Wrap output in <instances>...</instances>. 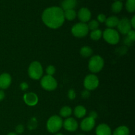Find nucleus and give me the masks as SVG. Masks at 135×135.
Instances as JSON below:
<instances>
[{
    "label": "nucleus",
    "mask_w": 135,
    "mask_h": 135,
    "mask_svg": "<svg viewBox=\"0 0 135 135\" xmlns=\"http://www.w3.org/2000/svg\"><path fill=\"white\" fill-rule=\"evenodd\" d=\"M28 74L30 78L33 80H39L43 75V68L39 61H34L32 62L28 67Z\"/></svg>",
    "instance_id": "nucleus-3"
},
{
    "label": "nucleus",
    "mask_w": 135,
    "mask_h": 135,
    "mask_svg": "<svg viewBox=\"0 0 135 135\" xmlns=\"http://www.w3.org/2000/svg\"><path fill=\"white\" fill-rule=\"evenodd\" d=\"M90 36V38L92 40H100L102 37V31L100 29H96V30H92Z\"/></svg>",
    "instance_id": "nucleus-23"
},
{
    "label": "nucleus",
    "mask_w": 135,
    "mask_h": 135,
    "mask_svg": "<svg viewBox=\"0 0 135 135\" xmlns=\"http://www.w3.org/2000/svg\"><path fill=\"white\" fill-rule=\"evenodd\" d=\"M63 11H64L65 19H67V21H73L76 17V13L74 9H69V10Z\"/></svg>",
    "instance_id": "nucleus-21"
},
{
    "label": "nucleus",
    "mask_w": 135,
    "mask_h": 135,
    "mask_svg": "<svg viewBox=\"0 0 135 135\" xmlns=\"http://www.w3.org/2000/svg\"><path fill=\"white\" fill-rule=\"evenodd\" d=\"M126 9L129 13H133L135 11V0H127L126 2Z\"/></svg>",
    "instance_id": "nucleus-25"
},
{
    "label": "nucleus",
    "mask_w": 135,
    "mask_h": 135,
    "mask_svg": "<svg viewBox=\"0 0 135 135\" xmlns=\"http://www.w3.org/2000/svg\"><path fill=\"white\" fill-rule=\"evenodd\" d=\"M25 104L29 106H34L38 102V97L34 92H28L23 96Z\"/></svg>",
    "instance_id": "nucleus-12"
},
{
    "label": "nucleus",
    "mask_w": 135,
    "mask_h": 135,
    "mask_svg": "<svg viewBox=\"0 0 135 135\" xmlns=\"http://www.w3.org/2000/svg\"><path fill=\"white\" fill-rule=\"evenodd\" d=\"M72 114V109L69 106H64L60 109L59 115L61 117H65L68 118Z\"/></svg>",
    "instance_id": "nucleus-22"
},
{
    "label": "nucleus",
    "mask_w": 135,
    "mask_h": 135,
    "mask_svg": "<svg viewBox=\"0 0 135 135\" xmlns=\"http://www.w3.org/2000/svg\"><path fill=\"white\" fill-rule=\"evenodd\" d=\"M96 135H112L111 128L107 124H100L96 127Z\"/></svg>",
    "instance_id": "nucleus-15"
},
{
    "label": "nucleus",
    "mask_w": 135,
    "mask_h": 135,
    "mask_svg": "<svg viewBox=\"0 0 135 135\" xmlns=\"http://www.w3.org/2000/svg\"><path fill=\"white\" fill-rule=\"evenodd\" d=\"M127 38L129 40H130L132 42H133L135 40V32L134 30H131L127 34Z\"/></svg>",
    "instance_id": "nucleus-28"
},
{
    "label": "nucleus",
    "mask_w": 135,
    "mask_h": 135,
    "mask_svg": "<svg viewBox=\"0 0 135 135\" xmlns=\"http://www.w3.org/2000/svg\"><path fill=\"white\" fill-rule=\"evenodd\" d=\"M76 5V0H63L61 2V9L63 11L74 9Z\"/></svg>",
    "instance_id": "nucleus-17"
},
{
    "label": "nucleus",
    "mask_w": 135,
    "mask_h": 135,
    "mask_svg": "<svg viewBox=\"0 0 135 135\" xmlns=\"http://www.w3.org/2000/svg\"><path fill=\"white\" fill-rule=\"evenodd\" d=\"M79 135H83V134H79Z\"/></svg>",
    "instance_id": "nucleus-40"
},
{
    "label": "nucleus",
    "mask_w": 135,
    "mask_h": 135,
    "mask_svg": "<svg viewBox=\"0 0 135 135\" xmlns=\"http://www.w3.org/2000/svg\"><path fill=\"white\" fill-rule=\"evenodd\" d=\"M81 96L83 98H88L90 96V91L88 90H84L82 92Z\"/></svg>",
    "instance_id": "nucleus-33"
},
{
    "label": "nucleus",
    "mask_w": 135,
    "mask_h": 135,
    "mask_svg": "<svg viewBox=\"0 0 135 135\" xmlns=\"http://www.w3.org/2000/svg\"><path fill=\"white\" fill-rule=\"evenodd\" d=\"M24 130H25L24 126L22 125H21V124L17 125V127H16V129H15L17 134H22V133L24 132Z\"/></svg>",
    "instance_id": "nucleus-30"
},
{
    "label": "nucleus",
    "mask_w": 135,
    "mask_h": 135,
    "mask_svg": "<svg viewBox=\"0 0 135 135\" xmlns=\"http://www.w3.org/2000/svg\"><path fill=\"white\" fill-rule=\"evenodd\" d=\"M63 120L59 115H53L48 119L46 123L47 129L50 133H55L63 127Z\"/></svg>",
    "instance_id": "nucleus-2"
},
{
    "label": "nucleus",
    "mask_w": 135,
    "mask_h": 135,
    "mask_svg": "<svg viewBox=\"0 0 135 135\" xmlns=\"http://www.w3.org/2000/svg\"><path fill=\"white\" fill-rule=\"evenodd\" d=\"M63 127L67 131L74 132L78 129V123L73 117H68L63 122Z\"/></svg>",
    "instance_id": "nucleus-11"
},
{
    "label": "nucleus",
    "mask_w": 135,
    "mask_h": 135,
    "mask_svg": "<svg viewBox=\"0 0 135 135\" xmlns=\"http://www.w3.org/2000/svg\"><path fill=\"white\" fill-rule=\"evenodd\" d=\"M119 21V19L118 18V17H117L116 16H111L106 18L105 23L108 28H113L115 27H117Z\"/></svg>",
    "instance_id": "nucleus-16"
},
{
    "label": "nucleus",
    "mask_w": 135,
    "mask_h": 135,
    "mask_svg": "<svg viewBox=\"0 0 135 135\" xmlns=\"http://www.w3.org/2000/svg\"><path fill=\"white\" fill-rule=\"evenodd\" d=\"M36 127V119L31 120L28 125V129L32 130V129H35Z\"/></svg>",
    "instance_id": "nucleus-32"
},
{
    "label": "nucleus",
    "mask_w": 135,
    "mask_h": 135,
    "mask_svg": "<svg viewBox=\"0 0 135 135\" xmlns=\"http://www.w3.org/2000/svg\"><path fill=\"white\" fill-rule=\"evenodd\" d=\"M78 17L81 22L86 23L90 21L91 18V12L88 8L83 7L78 12Z\"/></svg>",
    "instance_id": "nucleus-13"
},
{
    "label": "nucleus",
    "mask_w": 135,
    "mask_h": 135,
    "mask_svg": "<svg viewBox=\"0 0 135 135\" xmlns=\"http://www.w3.org/2000/svg\"><path fill=\"white\" fill-rule=\"evenodd\" d=\"M104 66V60L100 55H96L91 57L88 62V69L92 73L101 71Z\"/></svg>",
    "instance_id": "nucleus-4"
},
{
    "label": "nucleus",
    "mask_w": 135,
    "mask_h": 135,
    "mask_svg": "<svg viewBox=\"0 0 135 135\" xmlns=\"http://www.w3.org/2000/svg\"><path fill=\"white\" fill-rule=\"evenodd\" d=\"M68 97L70 100H73L76 98V93L73 89H70L68 92Z\"/></svg>",
    "instance_id": "nucleus-29"
},
{
    "label": "nucleus",
    "mask_w": 135,
    "mask_h": 135,
    "mask_svg": "<svg viewBox=\"0 0 135 135\" xmlns=\"http://www.w3.org/2000/svg\"><path fill=\"white\" fill-rule=\"evenodd\" d=\"M95 124H96V121L94 119L90 117H86L80 123V128L83 131H90L94 127Z\"/></svg>",
    "instance_id": "nucleus-10"
},
{
    "label": "nucleus",
    "mask_w": 135,
    "mask_h": 135,
    "mask_svg": "<svg viewBox=\"0 0 135 135\" xmlns=\"http://www.w3.org/2000/svg\"><path fill=\"white\" fill-rule=\"evenodd\" d=\"M102 36L107 43L115 45L119 43L120 40L119 33L113 28H106L102 32Z\"/></svg>",
    "instance_id": "nucleus-5"
},
{
    "label": "nucleus",
    "mask_w": 135,
    "mask_h": 135,
    "mask_svg": "<svg viewBox=\"0 0 135 135\" xmlns=\"http://www.w3.org/2000/svg\"><path fill=\"white\" fill-rule=\"evenodd\" d=\"M99 79L96 75L94 74L88 75L84 80V86L86 90H94L99 86Z\"/></svg>",
    "instance_id": "nucleus-8"
},
{
    "label": "nucleus",
    "mask_w": 135,
    "mask_h": 135,
    "mask_svg": "<svg viewBox=\"0 0 135 135\" xmlns=\"http://www.w3.org/2000/svg\"><path fill=\"white\" fill-rule=\"evenodd\" d=\"M89 117H92V118L96 119L97 118V117H98L97 113H96V112H94V111H92V112H91L90 113Z\"/></svg>",
    "instance_id": "nucleus-35"
},
{
    "label": "nucleus",
    "mask_w": 135,
    "mask_h": 135,
    "mask_svg": "<svg viewBox=\"0 0 135 135\" xmlns=\"http://www.w3.org/2000/svg\"><path fill=\"white\" fill-rule=\"evenodd\" d=\"M106 17H105V15L104 14H100L98 15L97 17V19H98V22H105V20H106Z\"/></svg>",
    "instance_id": "nucleus-31"
},
{
    "label": "nucleus",
    "mask_w": 135,
    "mask_h": 135,
    "mask_svg": "<svg viewBox=\"0 0 135 135\" xmlns=\"http://www.w3.org/2000/svg\"><path fill=\"white\" fill-rule=\"evenodd\" d=\"M130 131L127 127L125 125L119 126L114 131L112 135H129Z\"/></svg>",
    "instance_id": "nucleus-19"
},
{
    "label": "nucleus",
    "mask_w": 135,
    "mask_h": 135,
    "mask_svg": "<svg viewBox=\"0 0 135 135\" xmlns=\"http://www.w3.org/2000/svg\"><path fill=\"white\" fill-rule=\"evenodd\" d=\"M11 76L9 73H4L0 75V88L7 89L11 84Z\"/></svg>",
    "instance_id": "nucleus-14"
},
{
    "label": "nucleus",
    "mask_w": 135,
    "mask_h": 135,
    "mask_svg": "<svg viewBox=\"0 0 135 135\" xmlns=\"http://www.w3.org/2000/svg\"><path fill=\"white\" fill-rule=\"evenodd\" d=\"M74 114L77 118H83L86 114V109L83 105H78L74 109Z\"/></svg>",
    "instance_id": "nucleus-18"
},
{
    "label": "nucleus",
    "mask_w": 135,
    "mask_h": 135,
    "mask_svg": "<svg viewBox=\"0 0 135 135\" xmlns=\"http://www.w3.org/2000/svg\"><path fill=\"white\" fill-rule=\"evenodd\" d=\"M80 54L81 55V56H83V57H89L93 54V51H92V49L89 46H83L80 48Z\"/></svg>",
    "instance_id": "nucleus-20"
},
{
    "label": "nucleus",
    "mask_w": 135,
    "mask_h": 135,
    "mask_svg": "<svg viewBox=\"0 0 135 135\" xmlns=\"http://www.w3.org/2000/svg\"><path fill=\"white\" fill-rule=\"evenodd\" d=\"M41 86L47 91H53L57 87V82L55 78L50 75H46L41 79Z\"/></svg>",
    "instance_id": "nucleus-7"
},
{
    "label": "nucleus",
    "mask_w": 135,
    "mask_h": 135,
    "mask_svg": "<svg viewBox=\"0 0 135 135\" xmlns=\"http://www.w3.org/2000/svg\"><path fill=\"white\" fill-rule=\"evenodd\" d=\"M55 135H63V134H61V133H57V134H55Z\"/></svg>",
    "instance_id": "nucleus-39"
},
{
    "label": "nucleus",
    "mask_w": 135,
    "mask_h": 135,
    "mask_svg": "<svg viewBox=\"0 0 135 135\" xmlns=\"http://www.w3.org/2000/svg\"><path fill=\"white\" fill-rule=\"evenodd\" d=\"M123 3L120 1H115L112 5V10L113 13H118L123 9Z\"/></svg>",
    "instance_id": "nucleus-24"
},
{
    "label": "nucleus",
    "mask_w": 135,
    "mask_h": 135,
    "mask_svg": "<svg viewBox=\"0 0 135 135\" xmlns=\"http://www.w3.org/2000/svg\"><path fill=\"white\" fill-rule=\"evenodd\" d=\"M130 22H131V25L132 28H135V16H133V18H132V19L130 21Z\"/></svg>",
    "instance_id": "nucleus-36"
},
{
    "label": "nucleus",
    "mask_w": 135,
    "mask_h": 135,
    "mask_svg": "<svg viewBox=\"0 0 135 135\" xmlns=\"http://www.w3.org/2000/svg\"><path fill=\"white\" fill-rule=\"evenodd\" d=\"M7 135H18V134L15 133H9V134H7Z\"/></svg>",
    "instance_id": "nucleus-38"
},
{
    "label": "nucleus",
    "mask_w": 135,
    "mask_h": 135,
    "mask_svg": "<svg viewBox=\"0 0 135 135\" xmlns=\"http://www.w3.org/2000/svg\"><path fill=\"white\" fill-rule=\"evenodd\" d=\"M117 27L119 32H121L122 34H124V35H127L132 30L130 20L126 17L119 20Z\"/></svg>",
    "instance_id": "nucleus-9"
},
{
    "label": "nucleus",
    "mask_w": 135,
    "mask_h": 135,
    "mask_svg": "<svg viewBox=\"0 0 135 135\" xmlns=\"http://www.w3.org/2000/svg\"><path fill=\"white\" fill-rule=\"evenodd\" d=\"M4 98H5V92L2 90H0V102L2 101Z\"/></svg>",
    "instance_id": "nucleus-37"
},
{
    "label": "nucleus",
    "mask_w": 135,
    "mask_h": 135,
    "mask_svg": "<svg viewBox=\"0 0 135 135\" xmlns=\"http://www.w3.org/2000/svg\"><path fill=\"white\" fill-rule=\"evenodd\" d=\"M87 26H88V30H96V29H98L99 22L96 20H92V21H90L88 22Z\"/></svg>",
    "instance_id": "nucleus-26"
},
{
    "label": "nucleus",
    "mask_w": 135,
    "mask_h": 135,
    "mask_svg": "<svg viewBox=\"0 0 135 135\" xmlns=\"http://www.w3.org/2000/svg\"><path fill=\"white\" fill-rule=\"evenodd\" d=\"M55 73V68L54 65H49L46 68V73L47 75L53 76Z\"/></svg>",
    "instance_id": "nucleus-27"
},
{
    "label": "nucleus",
    "mask_w": 135,
    "mask_h": 135,
    "mask_svg": "<svg viewBox=\"0 0 135 135\" xmlns=\"http://www.w3.org/2000/svg\"><path fill=\"white\" fill-rule=\"evenodd\" d=\"M20 88L22 90H26L28 88V85L26 83H22L21 84H20Z\"/></svg>",
    "instance_id": "nucleus-34"
},
{
    "label": "nucleus",
    "mask_w": 135,
    "mask_h": 135,
    "mask_svg": "<svg viewBox=\"0 0 135 135\" xmlns=\"http://www.w3.org/2000/svg\"><path fill=\"white\" fill-rule=\"evenodd\" d=\"M42 19L47 27L51 29L59 28L64 23V11L59 7H48L42 13Z\"/></svg>",
    "instance_id": "nucleus-1"
},
{
    "label": "nucleus",
    "mask_w": 135,
    "mask_h": 135,
    "mask_svg": "<svg viewBox=\"0 0 135 135\" xmlns=\"http://www.w3.org/2000/svg\"><path fill=\"white\" fill-rule=\"evenodd\" d=\"M88 28L86 23L78 22L73 25L71 28V32L74 36L76 38H84L88 34Z\"/></svg>",
    "instance_id": "nucleus-6"
}]
</instances>
